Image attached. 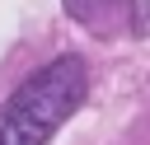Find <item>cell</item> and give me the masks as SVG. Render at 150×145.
<instances>
[{
    "label": "cell",
    "instance_id": "1",
    "mask_svg": "<svg viewBox=\"0 0 150 145\" xmlns=\"http://www.w3.org/2000/svg\"><path fill=\"white\" fill-rule=\"evenodd\" d=\"M84 89L89 75L80 56L47 61L0 103V145H47L56 126L84 103Z\"/></svg>",
    "mask_w": 150,
    "mask_h": 145
},
{
    "label": "cell",
    "instance_id": "2",
    "mask_svg": "<svg viewBox=\"0 0 150 145\" xmlns=\"http://www.w3.org/2000/svg\"><path fill=\"white\" fill-rule=\"evenodd\" d=\"M66 14L94 33H131L145 37L150 33V0H61Z\"/></svg>",
    "mask_w": 150,
    "mask_h": 145
}]
</instances>
